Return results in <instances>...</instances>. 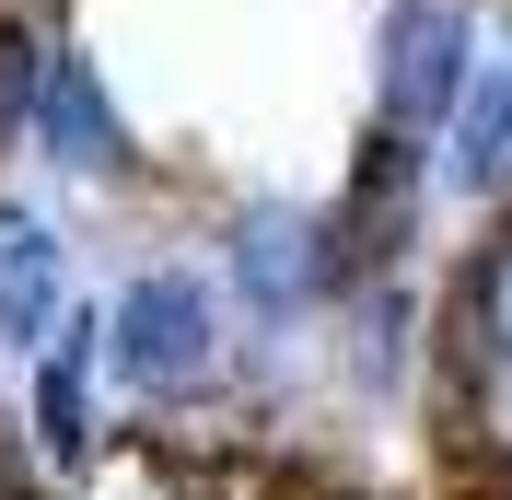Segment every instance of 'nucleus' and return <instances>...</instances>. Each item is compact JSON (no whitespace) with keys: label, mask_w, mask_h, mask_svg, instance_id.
<instances>
[{"label":"nucleus","mask_w":512,"mask_h":500,"mask_svg":"<svg viewBox=\"0 0 512 500\" xmlns=\"http://www.w3.org/2000/svg\"><path fill=\"white\" fill-rule=\"evenodd\" d=\"M163 500H210V489H163Z\"/></svg>","instance_id":"obj_11"},{"label":"nucleus","mask_w":512,"mask_h":500,"mask_svg":"<svg viewBox=\"0 0 512 500\" xmlns=\"http://www.w3.org/2000/svg\"><path fill=\"white\" fill-rule=\"evenodd\" d=\"M210 268H222L233 314H245V338H303V326H326V314L350 303V233H338V210L326 198H222V221H210Z\"/></svg>","instance_id":"obj_2"},{"label":"nucleus","mask_w":512,"mask_h":500,"mask_svg":"<svg viewBox=\"0 0 512 500\" xmlns=\"http://www.w3.org/2000/svg\"><path fill=\"white\" fill-rule=\"evenodd\" d=\"M326 500H361V489H326Z\"/></svg>","instance_id":"obj_12"},{"label":"nucleus","mask_w":512,"mask_h":500,"mask_svg":"<svg viewBox=\"0 0 512 500\" xmlns=\"http://www.w3.org/2000/svg\"><path fill=\"white\" fill-rule=\"evenodd\" d=\"M47 47H59V12L35 0H0V152H24L35 94H47Z\"/></svg>","instance_id":"obj_9"},{"label":"nucleus","mask_w":512,"mask_h":500,"mask_svg":"<svg viewBox=\"0 0 512 500\" xmlns=\"http://www.w3.org/2000/svg\"><path fill=\"white\" fill-rule=\"evenodd\" d=\"M326 338H338V384L373 407L419 396L431 384V291H419V268H361L350 303L326 314Z\"/></svg>","instance_id":"obj_7"},{"label":"nucleus","mask_w":512,"mask_h":500,"mask_svg":"<svg viewBox=\"0 0 512 500\" xmlns=\"http://www.w3.org/2000/svg\"><path fill=\"white\" fill-rule=\"evenodd\" d=\"M489 59H501L489 0H373V24H361V117L408 128V140H443Z\"/></svg>","instance_id":"obj_3"},{"label":"nucleus","mask_w":512,"mask_h":500,"mask_svg":"<svg viewBox=\"0 0 512 500\" xmlns=\"http://www.w3.org/2000/svg\"><path fill=\"white\" fill-rule=\"evenodd\" d=\"M47 489H59V477H47V454L24 442V407H12V419H0V500H47Z\"/></svg>","instance_id":"obj_10"},{"label":"nucleus","mask_w":512,"mask_h":500,"mask_svg":"<svg viewBox=\"0 0 512 500\" xmlns=\"http://www.w3.org/2000/svg\"><path fill=\"white\" fill-rule=\"evenodd\" d=\"M431 396L512 419V210L478 221L431 291Z\"/></svg>","instance_id":"obj_5"},{"label":"nucleus","mask_w":512,"mask_h":500,"mask_svg":"<svg viewBox=\"0 0 512 500\" xmlns=\"http://www.w3.org/2000/svg\"><path fill=\"white\" fill-rule=\"evenodd\" d=\"M105 384H117L140 419H175V407H210L245 384V314H233L222 268L198 256H140L117 291H105Z\"/></svg>","instance_id":"obj_1"},{"label":"nucleus","mask_w":512,"mask_h":500,"mask_svg":"<svg viewBox=\"0 0 512 500\" xmlns=\"http://www.w3.org/2000/svg\"><path fill=\"white\" fill-rule=\"evenodd\" d=\"M35 12H59V0H35Z\"/></svg>","instance_id":"obj_13"},{"label":"nucleus","mask_w":512,"mask_h":500,"mask_svg":"<svg viewBox=\"0 0 512 500\" xmlns=\"http://www.w3.org/2000/svg\"><path fill=\"white\" fill-rule=\"evenodd\" d=\"M338 233H350V268H419L431 256V210H443V175H431V140L361 117L350 175H338Z\"/></svg>","instance_id":"obj_6"},{"label":"nucleus","mask_w":512,"mask_h":500,"mask_svg":"<svg viewBox=\"0 0 512 500\" xmlns=\"http://www.w3.org/2000/svg\"><path fill=\"white\" fill-rule=\"evenodd\" d=\"M24 152L47 163L59 187H82V198H140V187H163V163H152V140H140V117H128V94L105 82V59H94L70 24H59V47H47V94H35Z\"/></svg>","instance_id":"obj_4"},{"label":"nucleus","mask_w":512,"mask_h":500,"mask_svg":"<svg viewBox=\"0 0 512 500\" xmlns=\"http://www.w3.org/2000/svg\"><path fill=\"white\" fill-rule=\"evenodd\" d=\"M70 303H82V291H70V233H59V210H35V198L0 187V349L35 361V349L59 338Z\"/></svg>","instance_id":"obj_8"}]
</instances>
